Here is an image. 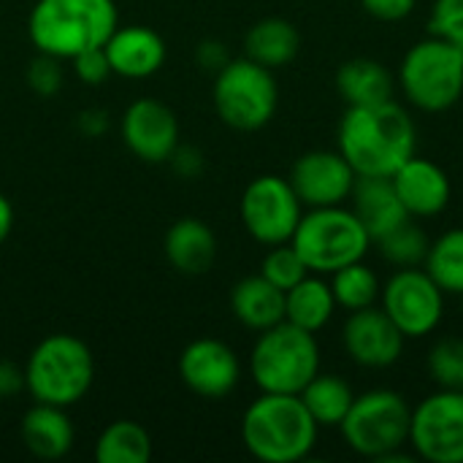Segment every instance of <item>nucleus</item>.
I'll use <instances>...</instances> for the list:
<instances>
[{
	"label": "nucleus",
	"mask_w": 463,
	"mask_h": 463,
	"mask_svg": "<svg viewBox=\"0 0 463 463\" xmlns=\"http://www.w3.org/2000/svg\"><path fill=\"white\" fill-rule=\"evenodd\" d=\"M182 383L203 399H225L241 377L236 353L220 339H195L179 355Z\"/></svg>",
	"instance_id": "dca6fc26"
},
{
	"label": "nucleus",
	"mask_w": 463,
	"mask_h": 463,
	"mask_svg": "<svg viewBox=\"0 0 463 463\" xmlns=\"http://www.w3.org/2000/svg\"><path fill=\"white\" fill-rule=\"evenodd\" d=\"M260 274L279 290H290L309 274V269L301 260V255L296 252V247L290 241H285V244H277L269 250V255L260 263Z\"/></svg>",
	"instance_id": "7c9ffc66"
},
{
	"label": "nucleus",
	"mask_w": 463,
	"mask_h": 463,
	"mask_svg": "<svg viewBox=\"0 0 463 463\" xmlns=\"http://www.w3.org/2000/svg\"><path fill=\"white\" fill-rule=\"evenodd\" d=\"M198 62L203 65V68H209V71H220L225 62H228V54H225V46L222 43H217V41H206V43H201L198 46Z\"/></svg>",
	"instance_id": "4c0bfd02"
},
{
	"label": "nucleus",
	"mask_w": 463,
	"mask_h": 463,
	"mask_svg": "<svg viewBox=\"0 0 463 463\" xmlns=\"http://www.w3.org/2000/svg\"><path fill=\"white\" fill-rule=\"evenodd\" d=\"M429 374L442 391H463V342L442 339L429 353Z\"/></svg>",
	"instance_id": "2f4dec72"
},
{
	"label": "nucleus",
	"mask_w": 463,
	"mask_h": 463,
	"mask_svg": "<svg viewBox=\"0 0 463 463\" xmlns=\"http://www.w3.org/2000/svg\"><path fill=\"white\" fill-rule=\"evenodd\" d=\"M168 263L187 277L206 274L217 258V239L214 231L195 217H182L165 231L163 241Z\"/></svg>",
	"instance_id": "aec40b11"
},
{
	"label": "nucleus",
	"mask_w": 463,
	"mask_h": 463,
	"mask_svg": "<svg viewBox=\"0 0 463 463\" xmlns=\"http://www.w3.org/2000/svg\"><path fill=\"white\" fill-rule=\"evenodd\" d=\"M231 309L244 328L260 334L285 320V290L271 285L263 274L244 277L231 293Z\"/></svg>",
	"instance_id": "4be33fe9"
},
{
	"label": "nucleus",
	"mask_w": 463,
	"mask_h": 463,
	"mask_svg": "<svg viewBox=\"0 0 463 463\" xmlns=\"http://www.w3.org/2000/svg\"><path fill=\"white\" fill-rule=\"evenodd\" d=\"M92 380V353L71 334H52L41 339L24 366V388L38 404L68 410L90 393Z\"/></svg>",
	"instance_id": "20e7f679"
},
{
	"label": "nucleus",
	"mask_w": 463,
	"mask_h": 463,
	"mask_svg": "<svg viewBox=\"0 0 463 463\" xmlns=\"http://www.w3.org/2000/svg\"><path fill=\"white\" fill-rule=\"evenodd\" d=\"M122 141L144 163H165L179 146L176 114L152 98L130 103L122 114Z\"/></svg>",
	"instance_id": "2eb2a0df"
},
{
	"label": "nucleus",
	"mask_w": 463,
	"mask_h": 463,
	"mask_svg": "<svg viewBox=\"0 0 463 463\" xmlns=\"http://www.w3.org/2000/svg\"><path fill=\"white\" fill-rule=\"evenodd\" d=\"M152 458V437L136 420H114L95 442L98 463H146Z\"/></svg>",
	"instance_id": "bb28decb"
},
{
	"label": "nucleus",
	"mask_w": 463,
	"mask_h": 463,
	"mask_svg": "<svg viewBox=\"0 0 463 463\" xmlns=\"http://www.w3.org/2000/svg\"><path fill=\"white\" fill-rule=\"evenodd\" d=\"M336 141L358 176H393L418 155L415 122L393 98L369 106H347Z\"/></svg>",
	"instance_id": "f257e3e1"
},
{
	"label": "nucleus",
	"mask_w": 463,
	"mask_h": 463,
	"mask_svg": "<svg viewBox=\"0 0 463 463\" xmlns=\"http://www.w3.org/2000/svg\"><path fill=\"white\" fill-rule=\"evenodd\" d=\"M399 84L420 111H448L463 95L461 49L437 35L418 41L402 60Z\"/></svg>",
	"instance_id": "0eeeda50"
},
{
	"label": "nucleus",
	"mask_w": 463,
	"mask_h": 463,
	"mask_svg": "<svg viewBox=\"0 0 463 463\" xmlns=\"http://www.w3.org/2000/svg\"><path fill=\"white\" fill-rule=\"evenodd\" d=\"M391 179L410 217H437L450 203V176L434 160L412 155Z\"/></svg>",
	"instance_id": "f3484780"
},
{
	"label": "nucleus",
	"mask_w": 463,
	"mask_h": 463,
	"mask_svg": "<svg viewBox=\"0 0 463 463\" xmlns=\"http://www.w3.org/2000/svg\"><path fill=\"white\" fill-rule=\"evenodd\" d=\"M350 201V209L364 222L372 241L383 239L385 233L410 220V212L404 209L391 176H355Z\"/></svg>",
	"instance_id": "6ab92c4d"
},
{
	"label": "nucleus",
	"mask_w": 463,
	"mask_h": 463,
	"mask_svg": "<svg viewBox=\"0 0 463 463\" xmlns=\"http://www.w3.org/2000/svg\"><path fill=\"white\" fill-rule=\"evenodd\" d=\"M71 62H73L76 76H79L84 84H100V81H106L109 73H111V65H109V57H106L103 46L90 49V52H81V54L73 57Z\"/></svg>",
	"instance_id": "f704fd0d"
},
{
	"label": "nucleus",
	"mask_w": 463,
	"mask_h": 463,
	"mask_svg": "<svg viewBox=\"0 0 463 463\" xmlns=\"http://www.w3.org/2000/svg\"><path fill=\"white\" fill-rule=\"evenodd\" d=\"M336 309V298L331 290V282L317 277H304L298 285H293L290 290H285V320L317 334L320 328H326L334 317Z\"/></svg>",
	"instance_id": "393cba45"
},
{
	"label": "nucleus",
	"mask_w": 463,
	"mask_h": 463,
	"mask_svg": "<svg viewBox=\"0 0 463 463\" xmlns=\"http://www.w3.org/2000/svg\"><path fill=\"white\" fill-rule=\"evenodd\" d=\"M214 109L217 117L233 130H260L277 114L279 87L271 68L241 57L228 60L214 76Z\"/></svg>",
	"instance_id": "6e6552de"
},
{
	"label": "nucleus",
	"mask_w": 463,
	"mask_h": 463,
	"mask_svg": "<svg viewBox=\"0 0 463 463\" xmlns=\"http://www.w3.org/2000/svg\"><path fill=\"white\" fill-rule=\"evenodd\" d=\"M103 52L109 57L111 73L122 79H149L165 62V43L160 33L144 24H117V30L103 43Z\"/></svg>",
	"instance_id": "a211bd4d"
},
{
	"label": "nucleus",
	"mask_w": 463,
	"mask_h": 463,
	"mask_svg": "<svg viewBox=\"0 0 463 463\" xmlns=\"http://www.w3.org/2000/svg\"><path fill=\"white\" fill-rule=\"evenodd\" d=\"M380 301L385 315L404 334V339H420L437 331L445 315V293L420 266L399 269L383 285Z\"/></svg>",
	"instance_id": "f8f14e48"
},
{
	"label": "nucleus",
	"mask_w": 463,
	"mask_h": 463,
	"mask_svg": "<svg viewBox=\"0 0 463 463\" xmlns=\"http://www.w3.org/2000/svg\"><path fill=\"white\" fill-rule=\"evenodd\" d=\"M298 46H301V38H298L296 24L288 19H279V16H269V19L255 22L244 35L247 57L271 68V71L293 62L298 54Z\"/></svg>",
	"instance_id": "b1692460"
},
{
	"label": "nucleus",
	"mask_w": 463,
	"mask_h": 463,
	"mask_svg": "<svg viewBox=\"0 0 463 463\" xmlns=\"http://www.w3.org/2000/svg\"><path fill=\"white\" fill-rule=\"evenodd\" d=\"M11 228H14V206H11V201L0 193V244L8 239Z\"/></svg>",
	"instance_id": "58836bf2"
},
{
	"label": "nucleus",
	"mask_w": 463,
	"mask_h": 463,
	"mask_svg": "<svg viewBox=\"0 0 463 463\" xmlns=\"http://www.w3.org/2000/svg\"><path fill=\"white\" fill-rule=\"evenodd\" d=\"M461 309H463V293H461Z\"/></svg>",
	"instance_id": "a19ab883"
},
{
	"label": "nucleus",
	"mask_w": 463,
	"mask_h": 463,
	"mask_svg": "<svg viewBox=\"0 0 463 463\" xmlns=\"http://www.w3.org/2000/svg\"><path fill=\"white\" fill-rule=\"evenodd\" d=\"M301 209L304 203L298 201L290 182L274 174L252 179L244 187L239 203V214L247 233L266 247H277L293 239L304 214Z\"/></svg>",
	"instance_id": "9d476101"
},
{
	"label": "nucleus",
	"mask_w": 463,
	"mask_h": 463,
	"mask_svg": "<svg viewBox=\"0 0 463 463\" xmlns=\"http://www.w3.org/2000/svg\"><path fill=\"white\" fill-rule=\"evenodd\" d=\"M355 176L358 174L353 171V165L345 160L339 149L336 152L315 149L293 163L288 182L304 206L320 209V206H339L350 201Z\"/></svg>",
	"instance_id": "ddd939ff"
},
{
	"label": "nucleus",
	"mask_w": 463,
	"mask_h": 463,
	"mask_svg": "<svg viewBox=\"0 0 463 463\" xmlns=\"http://www.w3.org/2000/svg\"><path fill=\"white\" fill-rule=\"evenodd\" d=\"M331 290H334L336 307L355 312V309L374 307L380 301L383 285H380V277L364 260H358L331 274Z\"/></svg>",
	"instance_id": "c85d7f7f"
},
{
	"label": "nucleus",
	"mask_w": 463,
	"mask_h": 463,
	"mask_svg": "<svg viewBox=\"0 0 463 463\" xmlns=\"http://www.w3.org/2000/svg\"><path fill=\"white\" fill-rule=\"evenodd\" d=\"M380 244V252L383 258L396 266V269H418L426 263V255H429V236L412 222H402L399 228H393L391 233H385L383 239H377Z\"/></svg>",
	"instance_id": "c756f323"
},
{
	"label": "nucleus",
	"mask_w": 463,
	"mask_h": 463,
	"mask_svg": "<svg viewBox=\"0 0 463 463\" xmlns=\"http://www.w3.org/2000/svg\"><path fill=\"white\" fill-rule=\"evenodd\" d=\"M410 445L415 458L463 463V391H437L412 410Z\"/></svg>",
	"instance_id": "9b49d317"
},
{
	"label": "nucleus",
	"mask_w": 463,
	"mask_h": 463,
	"mask_svg": "<svg viewBox=\"0 0 463 463\" xmlns=\"http://www.w3.org/2000/svg\"><path fill=\"white\" fill-rule=\"evenodd\" d=\"M336 90L347 106H369L393 98V73L369 57L347 60L336 71Z\"/></svg>",
	"instance_id": "5701e85b"
},
{
	"label": "nucleus",
	"mask_w": 463,
	"mask_h": 463,
	"mask_svg": "<svg viewBox=\"0 0 463 463\" xmlns=\"http://www.w3.org/2000/svg\"><path fill=\"white\" fill-rule=\"evenodd\" d=\"M458 49H461V57H463V43H458Z\"/></svg>",
	"instance_id": "ea45409f"
},
{
	"label": "nucleus",
	"mask_w": 463,
	"mask_h": 463,
	"mask_svg": "<svg viewBox=\"0 0 463 463\" xmlns=\"http://www.w3.org/2000/svg\"><path fill=\"white\" fill-rule=\"evenodd\" d=\"M410 423L412 410L407 399L396 391L374 388L355 396L339 429L353 453L383 461L385 456L410 445Z\"/></svg>",
	"instance_id": "1a4fd4ad"
},
{
	"label": "nucleus",
	"mask_w": 463,
	"mask_h": 463,
	"mask_svg": "<svg viewBox=\"0 0 463 463\" xmlns=\"http://www.w3.org/2000/svg\"><path fill=\"white\" fill-rule=\"evenodd\" d=\"M320 426L298 393H260L241 418V442L263 463L304 461L317 445Z\"/></svg>",
	"instance_id": "f03ea898"
},
{
	"label": "nucleus",
	"mask_w": 463,
	"mask_h": 463,
	"mask_svg": "<svg viewBox=\"0 0 463 463\" xmlns=\"http://www.w3.org/2000/svg\"><path fill=\"white\" fill-rule=\"evenodd\" d=\"M426 271L429 277L442 288L448 296L463 293V228H453L442 233L437 241H431L426 255Z\"/></svg>",
	"instance_id": "cd10ccee"
},
{
	"label": "nucleus",
	"mask_w": 463,
	"mask_h": 463,
	"mask_svg": "<svg viewBox=\"0 0 463 463\" xmlns=\"http://www.w3.org/2000/svg\"><path fill=\"white\" fill-rule=\"evenodd\" d=\"M364 11L380 22H399V19H407L418 0H361Z\"/></svg>",
	"instance_id": "c9c22d12"
},
{
	"label": "nucleus",
	"mask_w": 463,
	"mask_h": 463,
	"mask_svg": "<svg viewBox=\"0 0 463 463\" xmlns=\"http://www.w3.org/2000/svg\"><path fill=\"white\" fill-rule=\"evenodd\" d=\"M117 24L114 0H38L27 16L33 46L57 60L103 46Z\"/></svg>",
	"instance_id": "7ed1b4c3"
},
{
	"label": "nucleus",
	"mask_w": 463,
	"mask_h": 463,
	"mask_svg": "<svg viewBox=\"0 0 463 463\" xmlns=\"http://www.w3.org/2000/svg\"><path fill=\"white\" fill-rule=\"evenodd\" d=\"M298 396L320 429H339L355 402L353 388L336 374H315Z\"/></svg>",
	"instance_id": "a878e982"
},
{
	"label": "nucleus",
	"mask_w": 463,
	"mask_h": 463,
	"mask_svg": "<svg viewBox=\"0 0 463 463\" xmlns=\"http://www.w3.org/2000/svg\"><path fill=\"white\" fill-rule=\"evenodd\" d=\"M24 388V372L11 361H0V399H11Z\"/></svg>",
	"instance_id": "e433bc0d"
},
{
	"label": "nucleus",
	"mask_w": 463,
	"mask_h": 463,
	"mask_svg": "<svg viewBox=\"0 0 463 463\" xmlns=\"http://www.w3.org/2000/svg\"><path fill=\"white\" fill-rule=\"evenodd\" d=\"M342 345L353 364L364 369H388L404 353V334L385 309L374 304L350 312L342 328Z\"/></svg>",
	"instance_id": "4468645a"
},
{
	"label": "nucleus",
	"mask_w": 463,
	"mask_h": 463,
	"mask_svg": "<svg viewBox=\"0 0 463 463\" xmlns=\"http://www.w3.org/2000/svg\"><path fill=\"white\" fill-rule=\"evenodd\" d=\"M22 442L41 461H57L71 453L76 431L65 407L38 404L30 407L22 418Z\"/></svg>",
	"instance_id": "412c9836"
},
{
	"label": "nucleus",
	"mask_w": 463,
	"mask_h": 463,
	"mask_svg": "<svg viewBox=\"0 0 463 463\" xmlns=\"http://www.w3.org/2000/svg\"><path fill=\"white\" fill-rule=\"evenodd\" d=\"M429 30L450 43H463V0H434Z\"/></svg>",
	"instance_id": "473e14b6"
},
{
	"label": "nucleus",
	"mask_w": 463,
	"mask_h": 463,
	"mask_svg": "<svg viewBox=\"0 0 463 463\" xmlns=\"http://www.w3.org/2000/svg\"><path fill=\"white\" fill-rule=\"evenodd\" d=\"M309 274L331 277L334 271L358 263L372 247V236L353 209L320 206L301 214V222L290 239Z\"/></svg>",
	"instance_id": "39448f33"
},
{
	"label": "nucleus",
	"mask_w": 463,
	"mask_h": 463,
	"mask_svg": "<svg viewBox=\"0 0 463 463\" xmlns=\"http://www.w3.org/2000/svg\"><path fill=\"white\" fill-rule=\"evenodd\" d=\"M250 374L260 393H301L307 383L320 374V347L315 334L282 320L260 331Z\"/></svg>",
	"instance_id": "423d86ee"
},
{
	"label": "nucleus",
	"mask_w": 463,
	"mask_h": 463,
	"mask_svg": "<svg viewBox=\"0 0 463 463\" xmlns=\"http://www.w3.org/2000/svg\"><path fill=\"white\" fill-rule=\"evenodd\" d=\"M62 60L52 57V54H41L30 62L27 68V84L43 95V98H52L60 87H62V68H60Z\"/></svg>",
	"instance_id": "72a5a7b5"
}]
</instances>
